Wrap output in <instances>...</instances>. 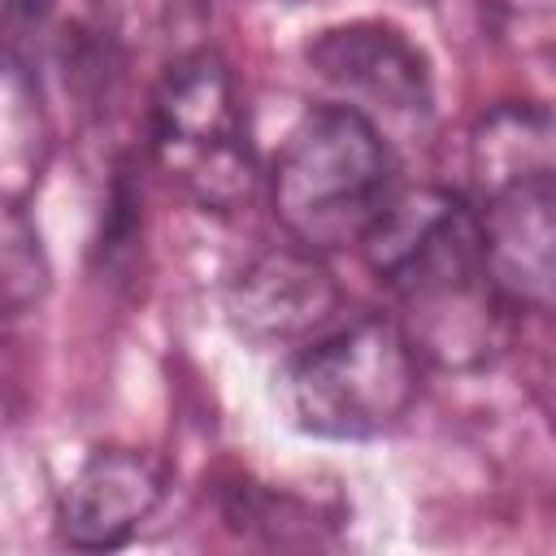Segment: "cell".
<instances>
[{"mask_svg":"<svg viewBox=\"0 0 556 556\" xmlns=\"http://www.w3.org/2000/svg\"><path fill=\"white\" fill-rule=\"evenodd\" d=\"M369 269L400 308V330L417 356L443 369L486 365L508 326L473 208L443 187L395 191L374 235L361 243Z\"/></svg>","mask_w":556,"mask_h":556,"instance_id":"1","label":"cell"},{"mask_svg":"<svg viewBox=\"0 0 556 556\" xmlns=\"http://www.w3.org/2000/svg\"><path fill=\"white\" fill-rule=\"evenodd\" d=\"M469 208L508 308H552L556 148L543 104H495L469 130Z\"/></svg>","mask_w":556,"mask_h":556,"instance_id":"2","label":"cell"},{"mask_svg":"<svg viewBox=\"0 0 556 556\" xmlns=\"http://www.w3.org/2000/svg\"><path fill=\"white\" fill-rule=\"evenodd\" d=\"M400 191V165L387 135L356 109L313 104L269 169L274 222L291 243L326 256L361 248Z\"/></svg>","mask_w":556,"mask_h":556,"instance_id":"3","label":"cell"},{"mask_svg":"<svg viewBox=\"0 0 556 556\" xmlns=\"http://www.w3.org/2000/svg\"><path fill=\"white\" fill-rule=\"evenodd\" d=\"M417 352L395 317L352 313L326 321L282 369L278 395L295 430L334 443H365L395 430L421 391Z\"/></svg>","mask_w":556,"mask_h":556,"instance_id":"4","label":"cell"},{"mask_svg":"<svg viewBox=\"0 0 556 556\" xmlns=\"http://www.w3.org/2000/svg\"><path fill=\"white\" fill-rule=\"evenodd\" d=\"M148 143L161 174L208 213H235L256 191V152L235 74L204 43L165 61L148 100Z\"/></svg>","mask_w":556,"mask_h":556,"instance_id":"5","label":"cell"},{"mask_svg":"<svg viewBox=\"0 0 556 556\" xmlns=\"http://www.w3.org/2000/svg\"><path fill=\"white\" fill-rule=\"evenodd\" d=\"M304 56H308L313 74L343 96L339 104L365 113L369 122H374V113L430 117L434 91H430L426 56L404 30H395L387 22L326 26L321 35L308 39Z\"/></svg>","mask_w":556,"mask_h":556,"instance_id":"6","label":"cell"},{"mask_svg":"<svg viewBox=\"0 0 556 556\" xmlns=\"http://www.w3.org/2000/svg\"><path fill=\"white\" fill-rule=\"evenodd\" d=\"M339 308V287L317 252L291 243L252 256L226 287V313L235 330L256 348H282L317 334Z\"/></svg>","mask_w":556,"mask_h":556,"instance_id":"7","label":"cell"},{"mask_svg":"<svg viewBox=\"0 0 556 556\" xmlns=\"http://www.w3.org/2000/svg\"><path fill=\"white\" fill-rule=\"evenodd\" d=\"M165 500V469L135 447H96L61 491L56 530L70 547L109 552L130 543V534Z\"/></svg>","mask_w":556,"mask_h":556,"instance_id":"8","label":"cell"},{"mask_svg":"<svg viewBox=\"0 0 556 556\" xmlns=\"http://www.w3.org/2000/svg\"><path fill=\"white\" fill-rule=\"evenodd\" d=\"M48 291V256L22 204L0 195V330L22 321Z\"/></svg>","mask_w":556,"mask_h":556,"instance_id":"9","label":"cell"},{"mask_svg":"<svg viewBox=\"0 0 556 556\" xmlns=\"http://www.w3.org/2000/svg\"><path fill=\"white\" fill-rule=\"evenodd\" d=\"M135 239H139V191L130 182V169L117 165L104 200V222H100V256L117 261L135 248Z\"/></svg>","mask_w":556,"mask_h":556,"instance_id":"10","label":"cell"},{"mask_svg":"<svg viewBox=\"0 0 556 556\" xmlns=\"http://www.w3.org/2000/svg\"><path fill=\"white\" fill-rule=\"evenodd\" d=\"M43 0H0V39H22L30 26H39Z\"/></svg>","mask_w":556,"mask_h":556,"instance_id":"11","label":"cell"},{"mask_svg":"<svg viewBox=\"0 0 556 556\" xmlns=\"http://www.w3.org/2000/svg\"><path fill=\"white\" fill-rule=\"evenodd\" d=\"M482 4H491L508 17H547V9H552V0H482Z\"/></svg>","mask_w":556,"mask_h":556,"instance_id":"12","label":"cell"}]
</instances>
